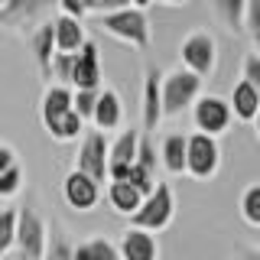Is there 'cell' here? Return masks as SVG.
I'll list each match as a JSON object with an SVG mask.
<instances>
[{"label":"cell","mask_w":260,"mask_h":260,"mask_svg":"<svg viewBox=\"0 0 260 260\" xmlns=\"http://www.w3.org/2000/svg\"><path fill=\"white\" fill-rule=\"evenodd\" d=\"M150 4H153V0H150ZM159 4H166V0H159Z\"/></svg>","instance_id":"41"},{"label":"cell","mask_w":260,"mask_h":260,"mask_svg":"<svg viewBox=\"0 0 260 260\" xmlns=\"http://www.w3.org/2000/svg\"><path fill=\"white\" fill-rule=\"evenodd\" d=\"M16 234V208H0V257L13 247Z\"/></svg>","instance_id":"28"},{"label":"cell","mask_w":260,"mask_h":260,"mask_svg":"<svg viewBox=\"0 0 260 260\" xmlns=\"http://www.w3.org/2000/svg\"><path fill=\"white\" fill-rule=\"evenodd\" d=\"M81 7H85V13H88V10L94 7V0H81Z\"/></svg>","instance_id":"39"},{"label":"cell","mask_w":260,"mask_h":260,"mask_svg":"<svg viewBox=\"0 0 260 260\" xmlns=\"http://www.w3.org/2000/svg\"><path fill=\"white\" fill-rule=\"evenodd\" d=\"M241 260H260V247H247L241 254Z\"/></svg>","instance_id":"37"},{"label":"cell","mask_w":260,"mask_h":260,"mask_svg":"<svg viewBox=\"0 0 260 260\" xmlns=\"http://www.w3.org/2000/svg\"><path fill=\"white\" fill-rule=\"evenodd\" d=\"M166 4H189V0H166Z\"/></svg>","instance_id":"40"},{"label":"cell","mask_w":260,"mask_h":260,"mask_svg":"<svg viewBox=\"0 0 260 260\" xmlns=\"http://www.w3.org/2000/svg\"><path fill=\"white\" fill-rule=\"evenodd\" d=\"M101 78H104V72H101V52H98V43L88 39V43L75 52L69 88H72V91H98V88H104Z\"/></svg>","instance_id":"10"},{"label":"cell","mask_w":260,"mask_h":260,"mask_svg":"<svg viewBox=\"0 0 260 260\" xmlns=\"http://www.w3.org/2000/svg\"><path fill=\"white\" fill-rule=\"evenodd\" d=\"M244 32L250 39H260V0H244Z\"/></svg>","instance_id":"31"},{"label":"cell","mask_w":260,"mask_h":260,"mask_svg":"<svg viewBox=\"0 0 260 260\" xmlns=\"http://www.w3.org/2000/svg\"><path fill=\"white\" fill-rule=\"evenodd\" d=\"M137 143H140V130H120L108 143V166H130L137 159Z\"/></svg>","instance_id":"20"},{"label":"cell","mask_w":260,"mask_h":260,"mask_svg":"<svg viewBox=\"0 0 260 260\" xmlns=\"http://www.w3.org/2000/svg\"><path fill=\"white\" fill-rule=\"evenodd\" d=\"M91 124H94L98 134H104V137L124 124V101H120V94L114 91V88H101V91H98L94 111H91Z\"/></svg>","instance_id":"12"},{"label":"cell","mask_w":260,"mask_h":260,"mask_svg":"<svg viewBox=\"0 0 260 260\" xmlns=\"http://www.w3.org/2000/svg\"><path fill=\"white\" fill-rule=\"evenodd\" d=\"M52 10H55V0H7L0 7V26L29 36L32 29L43 26L52 16Z\"/></svg>","instance_id":"5"},{"label":"cell","mask_w":260,"mask_h":260,"mask_svg":"<svg viewBox=\"0 0 260 260\" xmlns=\"http://www.w3.org/2000/svg\"><path fill=\"white\" fill-rule=\"evenodd\" d=\"M4 4H7V0H0V7H4Z\"/></svg>","instance_id":"42"},{"label":"cell","mask_w":260,"mask_h":260,"mask_svg":"<svg viewBox=\"0 0 260 260\" xmlns=\"http://www.w3.org/2000/svg\"><path fill=\"white\" fill-rule=\"evenodd\" d=\"M75 173L88 176L91 182L101 185L108 179V137L98 130H85L75 153Z\"/></svg>","instance_id":"8"},{"label":"cell","mask_w":260,"mask_h":260,"mask_svg":"<svg viewBox=\"0 0 260 260\" xmlns=\"http://www.w3.org/2000/svg\"><path fill=\"white\" fill-rule=\"evenodd\" d=\"M29 46H32V55H36V65L43 72V78L49 81V65H52V55H55V46H52V20H46L43 26H36L29 32Z\"/></svg>","instance_id":"19"},{"label":"cell","mask_w":260,"mask_h":260,"mask_svg":"<svg viewBox=\"0 0 260 260\" xmlns=\"http://www.w3.org/2000/svg\"><path fill=\"white\" fill-rule=\"evenodd\" d=\"M221 166V150L215 137L205 134H189L185 137V173L199 182H208Z\"/></svg>","instance_id":"7"},{"label":"cell","mask_w":260,"mask_h":260,"mask_svg":"<svg viewBox=\"0 0 260 260\" xmlns=\"http://www.w3.org/2000/svg\"><path fill=\"white\" fill-rule=\"evenodd\" d=\"M72 260H120L117 257V244L108 238H88L78 241L72 247Z\"/></svg>","instance_id":"23"},{"label":"cell","mask_w":260,"mask_h":260,"mask_svg":"<svg viewBox=\"0 0 260 260\" xmlns=\"http://www.w3.org/2000/svg\"><path fill=\"white\" fill-rule=\"evenodd\" d=\"M117 257L120 260H159V244L156 234L137 231V228H127L117 241Z\"/></svg>","instance_id":"13"},{"label":"cell","mask_w":260,"mask_h":260,"mask_svg":"<svg viewBox=\"0 0 260 260\" xmlns=\"http://www.w3.org/2000/svg\"><path fill=\"white\" fill-rule=\"evenodd\" d=\"M46 130H49V137H52V140H59V143H72V140H78V137L85 134V124H81V117H78L75 111H69L65 117H59L55 124H49Z\"/></svg>","instance_id":"25"},{"label":"cell","mask_w":260,"mask_h":260,"mask_svg":"<svg viewBox=\"0 0 260 260\" xmlns=\"http://www.w3.org/2000/svg\"><path fill=\"white\" fill-rule=\"evenodd\" d=\"M241 81H247L250 88H257V91H260V52H247V55H244Z\"/></svg>","instance_id":"33"},{"label":"cell","mask_w":260,"mask_h":260,"mask_svg":"<svg viewBox=\"0 0 260 260\" xmlns=\"http://www.w3.org/2000/svg\"><path fill=\"white\" fill-rule=\"evenodd\" d=\"M10 166H16V153L10 143H0V173H7Z\"/></svg>","instance_id":"36"},{"label":"cell","mask_w":260,"mask_h":260,"mask_svg":"<svg viewBox=\"0 0 260 260\" xmlns=\"http://www.w3.org/2000/svg\"><path fill=\"white\" fill-rule=\"evenodd\" d=\"M20 189H23V169H20V162H16L7 173H0V199H13Z\"/></svg>","instance_id":"29"},{"label":"cell","mask_w":260,"mask_h":260,"mask_svg":"<svg viewBox=\"0 0 260 260\" xmlns=\"http://www.w3.org/2000/svg\"><path fill=\"white\" fill-rule=\"evenodd\" d=\"M137 166H143L146 173H153L156 176V166H159V159H156V150H153V143L146 140V137H140V143H137Z\"/></svg>","instance_id":"32"},{"label":"cell","mask_w":260,"mask_h":260,"mask_svg":"<svg viewBox=\"0 0 260 260\" xmlns=\"http://www.w3.org/2000/svg\"><path fill=\"white\" fill-rule=\"evenodd\" d=\"M130 7V0H94V7H91V13H117V10H127Z\"/></svg>","instance_id":"35"},{"label":"cell","mask_w":260,"mask_h":260,"mask_svg":"<svg viewBox=\"0 0 260 260\" xmlns=\"http://www.w3.org/2000/svg\"><path fill=\"white\" fill-rule=\"evenodd\" d=\"M159 78L162 72L156 69V65H150L146 69V78H143V130H156L159 120H162V104H159Z\"/></svg>","instance_id":"15"},{"label":"cell","mask_w":260,"mask_h":260,"mask_svg":"<svg viewBox=\"0 0 260 260\" xmlns=\"http://www.w3.org/2000/svg\"><path fill=\"white\" fill-rule=\"evenodd\" d=\"M72 111V88L65 85H49L43 91V101H39V117H43V127L55 124L59 117Z\"/></svg>","instance_id":"17"},{"label":"cell","mask_w":260,"mask_h":260,"mask_svg":"<svg viewBox=\"0 0 260 260\" xmlns=\"http://www.w3.org/2000/svg\"><path fill=\"white\" fill-rule=\"evenodd\" d=\"M62 199L75 211H91L98 202H101V185L72 169V173L65 176V182H62Z\"/></svg>","instance_id":"11"},{"label":"cell","mask_w":260,"mask_h":260,"mask_svg":"<svg viewBox=\"0 0 260 260\" xmlns=\"http://www.w3.org/2000/svg\"><path fill=\"white\" fill-rule=\"evenodd\" d=\"M173 215H176V195H173V189H169L166 182H156V189L146 195L140 202V208L130 215V228L146 231V234H156L162 228H169Z\"/></svg>","instance_id":"2"},{"label":"cell","mask_w":260,"mask_h":260,"mask_svg":"<svg viewBox=\"0 0 260 260\" xmlns=\"http://www.w3.org/2000/svg\"><path fill=\"white\" fill-rule=\"evenodd\" d=\"M202 98V78H195L192 72L176 69L169 75L159 78V104H162V117H176V114L189 111L195 101Z\"/></svg>","instance_id":"1"},{"label":"cell","mask_w":260,"mask_h":260,"mask_svg":"<svg viewBox=\"0 0 260 260\" xmlns=\"http://www.w3.org/2000/svg\"><path fill=\"white\" fill-rule=\"evenodd\" d=\"M108 202H111V208L117 211V215H134L137 208H140V202H143V195L134 189L130 182H108Z\"/></svg>","instance_id":"22"},{"label":"cell","mask_w":260,"mask_h":260,"mask_svg":"<svg viewBox=\"0 0 260 260\" xmlns=\"http://www.w3.org/2000/svg\"><path fill=\"white\" fill-rule=\"evenodd\" d=\"M72 238H69V231H65V224L62 221H46V254L43 260H72Z\"/></svg>","instance_id":"21"},{"label":"cell","mask_w":260,"mask_h":260,"mask_svg":"<svg viewBox=\"0 0 260 260\" xmlns=\"http://www.w3.org/2000/svg\"><path fill=\"white\" fill-rule=\"evenodd\" d=\"M179 59H182V65L179 69L192 72L195 78H211L218 69V43L215 36H211L208 29H192L189 36L182 39V46H179Z\"/></svg>","instance_id":"3"},{"label":"cell","mask_w":260,"mask_h":260,"mask_svg":"<svg viewBox=\"0 0 260 260\" xmlns=\"http://www.w3.org/2000/svg\"><path fill=\"white\" fill-rule=\"evenodd\" d=\"M215 16L221 20L224 29L231 32H244V0H211Z\"/></svg>","instance_id":"24"},{"label":"cell","mask_w":260,"mask_h":260,"mask_svg":"<svg viewBox=\"0 0 260 260\" xmlns=\"http://www.w3.org/2000/svg\"><path fill=\"white\" fill-rule=\"evenodd\" d=\"M156 159L169 176H182L185 173V134H166L162 137Z\"/></svg>","instance_id":"18"},{"label":"cell","mask_w":260,"mask_h":260,"mask_svg":"<svg viewBox=\"0 0 260 260\" xmlns=\"http://www.w3.org/2000/svg\"><path fill=\"white\" fill-rule=\"evenodd\" d=\"M88 43L85 36V23L81 20H72V16H52V46L55 52L62 55H75L81 46Z\"/></svg>","instance_id":"14"},{"label":"cell","mask_w":260,"mask_h":260,"mask_svg":"<svg viewBox=\"0 0 260 260\" xmlns=\"http://www.w3.org/2000/svg\"><path fill=\"white\" fill-rule=\"evenodd\" d=\"M241 218L250 228H260V182H250L241 192Z\"/></svg>","instance_id":"26"},{"label":"cell","mask_w":260,"mask_h":260,"mask_svg":"<svg viewBox=\"0 0 260 260\" xmlns=\"http://www.w3.org/2000/svg\"><path fill=\"white\" fill-rule=\"evenodd\" d=\"M228 108H231V117L244 120V124H254L257 114H260V91L250 88L247 81H238V85L231 88V101H228Z\"/></svg>","instance_id":"16"},{"label":"cell","mask_w":260,"mask_h":260,"mask_svg":"<svg viewBox=\"0 0 260 260\" xmlns=\"http://www.w3.org/2000/svg\"><path fill=\"white\" fill-rule=\"evenodd\" d=\"M231 108H228L224 98L218 94H202L199 101L192 104V124L195 134H205V137H218L231 127Z\"/></svg>","instance_id":"9"},{"label":"cell","mask_w":260,"mask_h":260,"mask_svg":"<svg viewBox=\"0 0 260 260\" xmlns=\"http://www.w3.org/2000/svg\"><path fill=\"white\" fill-rule=\"evenodd\" d=\"M124 182H130V185H134V189H137V192H140L143 199H146V195H150L153 189H156V182H159V179L153 176V173H146L143 166L130 162V169H127V179H124Z\"/></svg>","instance_id":"27"},{"label":"cell","mask_w":260,"mask_h":260,"mask_svg":"<svg viewBox=\"0 0 260 260\" xmlns=\"http://www.w3.org/2000/svg\"><path fill=\"white\" fill-rule=\"evenodd\" d=\"M13 247L20 250V260H43V254H46V221L39 218V211L29 202L16 208Z\"/></svg>","instance_id":"6"},{"label":"cell","mask_w":260,"mask_h":260,"mask_svg":"<svg viewBox=\"0 0 260 260\" xmlns=\"http://www.w3.org/2000/svg\"><path fill=\"white\" fill-rule=\"evenodd\" d=\"M55 7H59L62 16H72V20H85V7H81V0H55Z\"/></svg>","instance_id":"34"},{"label":"cell","mask_w":260,"mask_h":260,"mask_svg":"<svg viewBox=\"0 0 260 260\" xmlns=\"http://www.w3.org/2000/svg\"><path fill=\"white\" fill-rule=\"evenodd\" d=\"M101 91V88H98ZM98 91H72V111L81 117V124L85 120H91V111H94V101H98Z\"/></svg>","instance_id":"30"},{"label":"cell","mask_w":260,"mask_h":260,"mask_svg":"<svg viewBox=\"0 0 260 260\" xmlns=\"http://www.w3.org/2000/svg\"><path fill=\"white\" fill-rule=\"evenodd\" d=\"M130 7H137V10H146V7H150V0H130Z\"/></svg>","instance_id":"38"},{"label":"cell","mask_w":260,"mask_h":260,"mask_svg":"<svg viewBox=\"0 0 260 260\" xmlns=\"http://www.w3.org/2000/svg\"><path fill=\"white\" fill-rule=\"evenodd\" d=\"M98 23H101L104 32H111L114 39H120V43H127L134 49L150 46V20L137 7H127V10H117V13H101Z\"/></svg>","instance_id":"4"}]
</instances>
